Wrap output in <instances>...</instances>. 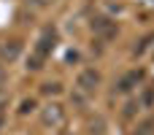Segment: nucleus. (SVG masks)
Segmentation results:
<instances>
[{
  "instance_id": "1",
  "label": "nucleus",
  "mask_w": 154,
  "mask_h": 135,
  "mask_svg": "<svg viewBox=\"0 0 154 135\" xmlns=\"http://www.w3.org/2000/svg\"><path fill=\"white\" fill-rule=\"evenodd\" d=\"M76 84H79V89H81L84 95H92V92L97 89V84H100V73H97L95 68H87V70L79 73Z\"/></svg>"
},
{
  "instance_id": "2",
  "label": "nucleus",
  "mask_w": 154,
  "mask_h": 135,
  "mask_svg": "<svg viewBox=\"0 0 154 135\" xmlns=\"http://www.w3.org/2000/svg\"><path fill=\"white\" fill-rule=\"evenodd\" d=\"M54 46H57V32L54 30H43L41 32V38L35 41V54H41V57H49L51 51H54Z\"/></svg>"
},
{
  "instance_id": "3",
  "label": "nucleus",
  "mask_w": 154,
  "mask_h": 135,
  "mask_svg": "<svg viewBox=\"0 0 154 135\" xmlns=\"http://www.w3.org/2000/svg\"><path fill=\"white\" fill-rule=\"evenodd\" d=\"M62 119H65V114H62V108H60L57 103L46 106V108H43V114H41V122H43V124H51V127L62 124Z\"/></svg>"
},
{
  "instance_id": "4",
  "label": "nucleus",
  "mask_w": 154,
  "mask_h": 135,
  "mask_svg": "<svg viewBox=\"0 0 154 135\" xmlns=\"http://www.w3.org/2000/svg\"><path fill=\"white\" fill-rule=\"evenodd\" d=\"M92 30H95L97 35H103V38H114V35H116V24L108 22V19H95V22H92Z\"/></svg>"
},
{
  "instance_id": "5",
  "label": "nucleus",
  "mask_w": 154,
  "mask_h": 135,
  "mask_svg": "<svg viewBox=\"0 0 154 135\" xmlns=\"http://www.w3.org/2000/svg\"><path fill=\"white\" fill-rule=\"evenodd\" d=\"M19 49H22V46H19V41H5V46H3V57L11 62V60H16V57H19Z\"/></svg>"
},
{
  "instance_id": "6",
  "label": "nucleus",
  "mask_w": 154,
  "mask_h": 135,
  "mask_svg": "<svg viewBox=\"0 0 154 135\" xmlns=\"http://www.w3.org/2000/svg\"><path fill=\"white\" fill-rule=\"evenodd\" d=\"M43 62H46V57H41V54H35V51L27 57V68H30V70H41Z\"/></svg>"
},
{
  "instance_id": "7",
  "label": "nucleus",
  "mask_w": 154,
  "mask_h": 135,
  "mask_svg": "<svg viewBox=\"0 0 154 135\" xmlns=\"http://www.w3.org/2000/svg\"><path fill=\"white\" fill-rule=\"evenodd\" d=\"M103 127H106V122L97 116L95 122H89V124H87V133H89V135H103Z\"/></svg>"
},
{
  "instance_id": "8",
  "label": "nucleus",
  "mask_w": 154,
  "mask_h": 135,
  "mask_svg": "<svg viewBox=\"0 0 154 135\" xmlns=\"http://www.w3.org/2000/svg\"><path fill=\"white\" fill-rule=\"evenodd\" d=\"M152 127H154V119H149V122L141 124V130H135V135H149V133H152Z\"/></svg>"
},
{
  "instance_id": "9",
  "label": "nucleus",
  "mask_w": 154,
  "mask_h": 135,
  "mask_svg": "<svg viewBox=\"0 0 154 135\" xmlns=\"http://www.w3.org/2000/svg\"><path fill=\"white\" fill-rule=\"evenodd\" d=\"M43 92L51 95V92H60V84H43Z\"/></svg>"
},
{
  "instance_id": "10",
  "label": "nucleus",
  "mask_w": 154,
  "mask_h": 135,
  "mask_svg": "<svg viewBox=\"0 0 154 135\" xmlns=\"http://www.w3.org/2000/svg\"><path fill=\"white\" fill-rule=\"evenodd\" d=\"M30 3H32V5H46L49 0H30Z\"/></svg>"
},
{
  "instance_id": "11",
  "label": "nucleus",
  "mask_w": 154,
  "mask_h": 135,
  "mask_svg": "<svg viewBox=\"0 0 154 135\" xmlns=\"http://www.w3.org/2000/svg\"><path fill=\"white\" fill-rule=\"evenodd\" d=\"M62 135H68V133H62Z\"/></svg>"
}]
</instances>
